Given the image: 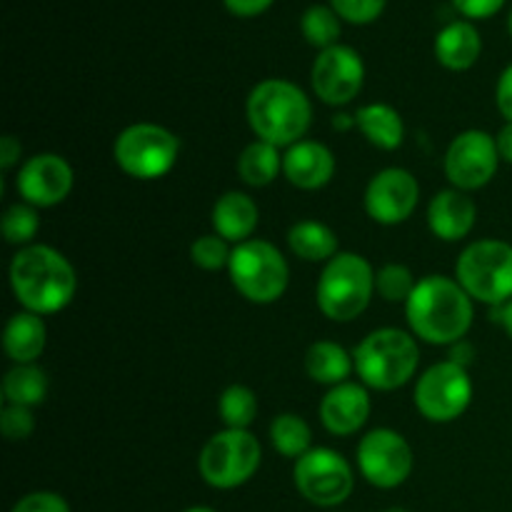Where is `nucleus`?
<instances>
[{"mask_svg": "<svg viewBox=\"0 0 512 512\" xmlns=\"http://www.w3.org/2000/svg\"><path fill=\"white\" fill-rule=\"evenodd\" d=\"M3 395L8 405H23V408H35L48 395V378L45 370L35 363L15 365L3 378Z\"/></svg>", "mask_w": 512, "mask_h": 512, "instance_id": "obj_27", "label": "nucleus"}, {"mask_svg": "<svg viewBox=\"0 0 512 512\" xmlns=\"http://www.w3.org/2000/svg\"><path fill=\"white\" fill-rule=\"evenodd\" d=\"M283 175L300 190H320L333 180L335 155L318 140H300L283 155Z\"/></svg>", "mask_w": 512, "mask_h": 512, "instance_id": "obj_18", "label": "nucleus"}, {"mask_svg": "<svg viewBox=\"0 0 512 512\" xmlns=\"http://www.w3.org/2000/svg\"><path fill=\"white\" fill-rule=\"evenodd\" d=\"M388 0H330V8L340 15V20L353 25H368L383 15Z\"/></svg>", "mask_w": 512, "mask_h": 512, "instance_id": "obj_34", "label": "nucleus"}, {"mask_svg": "<svg viewBox=\"0 0 512 512\" xmlns=\"http://www.w3.org/2000/svg\"><path fill=\"white\" fill-rule=\"evenodd\" d=\"M0 430H3L5 440L18 443V440H28L35 430L33 408H23V405H3L0 413Z\"/></svg>", "mask_w": 512, "mask_h": 512, "instance_id": "obj_35", "label": "nucleus"}, {"mask_svg": "<svg viewBox=\"0 0 512 512\" xmlns=\"http://www.w3.org/2000/svg\"><path fill=\"white\" fill-rule=\"evenodd\" d=\"M185 512H215L213 508H205V505H195V508H188Z\"/></svg>", "mask_w": 512, "mask_h": 512, "instance_id": "obj_45", "label": "nucleus"}, {"mask_svg": "<svg viewBox=\"0 0 512 512\" xmlns=\"http://www.w3.org/2000/svg\"><path fill=\"white\" fill-rule=\"evenodd\" d=\"M455 280L465 293L488 308L512 300V245L505 240H475L460 253Z\"/></svg>", "mask_w": 512, "mask_h": 512, "instance_id": "obj_6", "label": "nucleus"}, {"mask_svg": "<svg viewBox=\"0 0 512 512\" xmlns=\"http://www.w3.org/2000/svg\"><path fill=\"white\" fill-rule=\"evenodd\" d=\"M473 303L455 278L428 275L418 280V288L405 303V318L415 338L450 348L468 335L475 318Z\"/></svg>", "mask_w": 512, "mask_h": 512, "instance_id": "obj_2", "label": "nucleus"}, {"mask_svg": "<svg viewBox=\"0 0 512 512\" xmlns=\"http://www.w3.org/2000/svg\"><path fill=\"white\" fill-rule=\"evenodd\" d=\"M230 255H233V248L218 233L200 235L190 245V260H193V265L200 270H208V273L228 268Z\"/></svg>", "mask_w": 512, "mask_h": 512, "instance_id": "obj_33", "label": "nucleus"}, {"mask_svg": "<svg viewBox=\"0 0 512 512\" xmlns=\"http://www.w3.org/2000/svg\"><path fill=\"white\" fill-rule=\"evenodd\" d=\"M310 83L313 93L325 105H348L358 98L365 83V63L360 53L350 45H333L328 50H320L310 70Z\"/></svg>", "mask_w": 512, "mask_h": 512, "instance_id": "obj_14", "label": "nucleus"}, {"mask_svg": "<svg viewBox=\"0 0 512 512\" xmlns=\"http://www.w3.org/2000/svg\"><path fill=\"white\" fill-rule=\"evenodd\" d=\"M210 218H213V230L220 238L240 245L253 238L260 223V210L250 195L240 193V190H228L215 200Z\"/></svg>", "mask_w": 512, "mask_h": 512, "instance_id": "obj_20", "label": "nucleus"}, {"mask_svg": "<svg viewBox=\"0 0 512 512\" xmlns=\"http://www.w3.org/2000/svg\"><path fill=\"white\" fill-rule=\"evenodd\" d=\"M113 158L130 178L158 180L178 163L180 140L158 123H135L115 138Z\"/></svg>", "mask_w": 512, "mask_h": 512, "instance_id": "obj_9", "label": "nucleus"}, {"mask_svg": "<svg viewBox=\"0 0 512 512\" xmlns=\"http://www.w3.org/2000/svg\"><path fill=\"white\" fill-rule=\"evenodd\" d=\"M355 370L353 353L333 340H318L305 353V373L313 383L335 388L340 383H348L350 373Z\"/></svg>", "mask_w": 512, "mask_h": 512, "instance_id": "obj_24", "label": "nucleus"}, {"mask_svg": "<svg viewBox=\"0 0 512 512\" xmlns=\"http://www.w3.org/2000/svg\"><path fill=\"white\" fill-rule=\"evenodd\" d=\"M415 408L430 423H453L473 403V380L468 368L443 360L425 370L415 383Z\"/></svg>", "mask_w": 512, "mask_h": 512, "instance_id": "obj_11", "label": "nucleus"}, {"mask_svg": "<svg viewBox=\"0 0 512 512\" xmlns=\"http://www.w3.org/2000/svg\"><path fill=\"white\" fill-rule=\"evenodd\" d=\"M73 180V168L63 155L38 153L20 165L15 190L33 208H53L68 198Z\"/></svg>", "mask_w": 512, "mask_h": 512, "instance_id": "obj_16", "label": "nucleus"}, {"mask_svg": "<svg viewBox=\"0 0 512 512\" xmlns=\"http://www.w3.org/2000/svg\"><path fill=\"white\" fill-rule=\"evenodd\" d=\"M473 358H475V348L465 338L458 340V343H453L448 348V360L450 363L460 365V368H468V365L473 363Z\"/></svg>", "mask_w": 512, "mask_h": 512, "instance_id": "obj_41", "label": "nucleus"}, {"mask_svg": "<svg viewBox=\"0 0 512 512\" xmlns=\"http://www.w3.org/2000/svg\"><path fill=\"white\" fill-rule=\"evenodd\" d=\"M420 185L405 168H383L365 188V213L380 225H400L415 213Z\"/></svg>", "mask_w": 512, "mask_h": 512, "instance_id": "obj_15", "label": "nucleus"}, {"mask_svg": "<svg viewBox=\"0 0 512 512\" xmlns=\"http://www.w3.org/2000/svg\"><path fill=\"white\" fill-rule=\"evenodd\" d=\"M383 512H410V510H405V508H388V510H383Z\"/></svg>", "mask_w": 512, "mask_h": 512, "instance_id": "obj_46", "label": "nucleus"}, {"mask_svg": "<svg viewBox=\"0 0 512 512\" xmlns=\"http://www.w3.org/2000/svg\"><path fill=\"white\" fill-rule=\"evenodd\" d=\"M370 395L363 383H340L320 400V423L340 438L355 435L370 418Z\"/></svg>", "mask_w": 512, "mask_h": 512, "instance_id": "obj_17", "label": "nucleus"}, {"mask_svg": "<svg viewBox=\"0 0 512 512\" xmlns=\"http://www.w3.org/2000/svg\"><path fill=\"white\" fill-rule=\"evenodd\" d=\"M355 128L370 145L380 150H398L405 140V123L388 103H368L355 113Z\"/></svg>", "mask_w": 512, "mask_h": 512, "instance_id": "obj_23", "label": "nucleus"}, {"mask_svg": "<svg viewBox=\"0 0 512 512\" xmlns=\"http://www.w3.org/2000/svg\"><path fill=\"white\" fill-rule=\"evenodd\" d=\"M355 455H358L360 475L373 488H400L413 473V448L393 428L370 430L358 443Z\"/></svg>", "mask_w": 512, "mask_h": 512, "instance_id": "obj_12", "label": "nucleus"}, {"mask_svg": "<svg viewBox=\"0 0 512 512\" xmlns=\"http://www.w3.org/2000/svg\"><path fill=\"white\" fill-rule=\"evenodd\" d=\"M498 165V143H495V135L485 133V130H465V133L455 135L443 160L445 178L463 193L485 188L498 173Z\"/></svg>", "mask_w": 512, "mask_h": 512, "instance_id": "obj_13", "label": "nucleus"}, {"mask_svg": "<svg viewBox=\"0 0 512 512\" xmlns=\"http://www.w3.org/2000/svg\"><path fill=\"white\" fill-rule=\"evenodd\" d=\"M10 512H70L68 500L50 490H35L23 495Z\"/></svg>", "mask_w": 512, "mask_h": 512, "instance_id": "obj_36", "label": "nucleus"}, {"mask_svg": "<svg viewBox=\"0 0 512 512\" xmlns=\"http://www.w3.org/2000/svg\"><path fill=\"white\" fill-rule=\"evenodd\" d=\"M293 483L308 503L318 508H338L353 495L355 473L338 450L313 448L295 460Z\"/></svg>", "mask_w": 512, "mask_h": 512, "instance_id": "obj_10", "label": "nucleus"}, {"mask_svg": "<svg viewBox=\"0 0 512 512\" xmlns=\"http://www.w3.org/2000/svg\"><path fill=\"white\" fill-rule=\"evenodd\" d=\"M495 143H498L500 160L512 165V123H505L503 128H500V133L495 135Z\"/></svg>", "mask_w": 512, "mask_h": 512, "instance_id": "obj_42", "label": "nucleus"}, {"mask_svg": "<svg viewBox=\"0 0 512 512\" xmlns=\"http://www.w3.org/2000/svg\"><path fill=\"white\" fill-rule=\"evenodd\" d=\"M455 10L460 15L470 20H485V18H493L500 8L505 5V0H453Z\"/></svg>", "mask_w": 512, "mask_h": 512, "instance_id": "obj_37", "label": "nucleus"}, {"mask_svg": "<svg viewBox=\"0 0 512 512\" xmlns=\"http://www.w3.org/2000/svg\"><path fill=\"white\" fill-rule=\"evenodd\" d=\"M493 320H495V323L503 325L505 333H508V338L512 340V300H510V303L493 308Z\"/></svg>", "mask_w": 512, "mask_h": 512, "instance_id": "obj_43", "label": "nucleus"}, {"mask_svg": "<svg viewBox=\"0 0 512 512\" xmlns=\"http://www.w3.org/2000/svg\"><path fill=\"white\" fill-rule=\"evenodd\" d=\"M218 413L220 420L225 423V428L233 430H248L253 425V420L258 418V395L248 385H228V388L220 393L218 400Z\"/></svg>", "mask_w": 512, "mask_h": 512, "instance_id": "obj_29", "label": "nucleus"}, {"mask_svg": "<svg viewBox=\"0 0 512 512\" xmlns=\"http://www.w3.org/2000/svg\"><path fill=\"white\" fill-rule=\"evenodd\" d=\"M418 288L413 270L403 263H385L375 270V293L388 303H408L410 295Z\"/></svg>", "mask_w": 512, "mask_h": 512, "instance_id": "obj_32", "label": "nucleus"}, {"mask_svg": "<svg viewBox=\"0 0 512 512\" xmlns=\"http://www.w3.org/2000/svg\"><path fill=\"white\" fill-rule=\"evenodd\" d=\"M260 463H263L260 440L250 430L225 428L203 445L198 470L210 488L235 490L258 473Z\"/></svg>", "mask_w": 512, "mask_h": 512, "instance_id": "obj_8", "label": "nucleus"}, {"mask_svg": "<svg viewBox=\"0 0 512 512\" xmlns=\"http://www.w3.org/2000/svg\"><path fill=\"white\" fill-rule=\"evenodd\" d=\"M375 295V270L363 255L338 253L323 265L318 290V308L335 323L360 318Z\"/></svg>", "mask_w": 512, "mask_h": 512, "instance_id": "obj_5", "label": "nucleus"}, {"mask_svg": "<svg viewBox=\"0 0 512 512\" xmlns=\"http://www.w3.org/2000/svg\"><path fill=\"white\" fill-rule=\"evenodd\" d=\"M273 3L275 0H223L225 8L233 15H238V18H255V15H263Z\"/></svg>", "mask_w": 512, "mask_h": 512, "instance_id": "obj_39", "label": "nucleus"}, {"mask_svg": "<svg viewBox=\"0 0 512 512\" xmlns=\"http://www.w3.org/2000/svg\"><path fill=\"white\" fill-rule=\"evenodd\" d=\"M20 153H23V148H20L18 138L3 135L0 138V170H10L15 163H20Z\"/></svg>", "mask_w": 512, "mask_h": 512, "instance_id": "obj_40", "label": "nucleus"}, {"mask_svg": "<svg viewBox=\"0 0 512 512\" xmlns=\"http://www.w3.org/2000/svg\"><path fill=\"white\" fill-rule=\"evenodd\" d=\"M508 33L512 35V10H510V15H508Z\"/></svg>", "mask_w": 512, "mask_h": 512, "instance_id": "obj_47", "label": "nucleus"}, {"mask_svg": "<svg viewBox=\"0 0 512 512\" xmlns=\"http://www.w3.org/2000/svg\"><path fill=\"white\" fill-rule=\"evenodd\" d=\"M355 373L365 388L398 390L415 378L420 365V348L415 335L400 328H378L353 350Z\"/></svg>", "mask_w": 512, "mask_h": 512, "instance_id": "obj_4", "label": "nucleus"}, {"mask_svg": "<svg viewBox=\"0 0 512 512\" xmlns=\"http://www.w3.org/2000/svg\"><path fill=\"white\" fill-rule=\"evenodd\" d=\"M333 128H335V130H350V128H355V115H345V113L335 115V118H333Z\"/></svg>", "mask_w": 512, "mask_h": 512, "instance_id": "obj_44", "label": "nucleus"}, {"mask_svg": "<svg viewBox=\"0 0 512 512\" xmlns=\"http://www.w3.org/2000/svg\"><path fill=\"white\" fill-rule=\"evenodd\" d=\"M475 218H478V205L458 188L440 190L428 205L430 233L445 243H458L468 238L470 230L475 228Z\"/></svg>", "mask_w": 512, "mask_h": 512, "instance_id": "obj_19", "label": "nucleus"}, {"mask_svg": "<svg viewBox=\"0 0 512 512\" xmlns=\"http://www.w3.org/2000/svg\"><path fill=\"white\" fill-rule=\"evenodd\" d=\"M228 273L235 290L255 305H270L280 300L290 283L288 260L263 238H250L235 245Z\"/></svg>", "mask_w": 512, "mask_h": 512, "instance_id": "obj_7", "label": "nucleus"}, {"mask_svg": "<svg viewBox=\"0 0 512 512\" xmlns=\"http://www.w3.org/2000/svg\"><path fill=\"white\" fill-rule=\"evenodd\" d=\"M300 30L313 48L328 50L340 40V15L330 5H310L300 15Z\"/></svg>", "mask_w": 512, "mask_h": 512, "instance_id": "obj_30", "label": "nucleus"}, {"mask_svg": "<svg viewBox=\"0 0 512 512\" xmlns=\"http://www.w3.org/2000/svg\"><path fill=\"white\" fill-rule=\"evenodd\" d=\"M480 53H483V38L468 20H453L435 35V58L453 73L473 68Z\"/></svg>", "mask_w": 512, "mask_h": 512, "instance_id": "obj_21", "label": "nucleus"}, {"mask_svg": "<svg viewBox=\"0 0 512 512\" xmlns=\"http://www.w3.org/2000/svg\"><path fill=\"white\" fill-rule=\"evenodd\" d=\"M10 290L23 310L35 315H53L68 308L78 290L73 263L50 245L20 248L10 260Z\"/></svg>", "mask_w": 512, "mask_h": 512, "instance_id": "obj_1", "label": "nucleus"}, {"mask_svg": "<svg viewBox=\"0 0 512 512\" xmlns=\"http://www.w3.org/2000/svg\"><path fill=\"white\" fill-rule=\"evenodd\" d=\"M283 173V155L280 148L265 140H253L245 145L238 158V175L245 185L265 188Z\"/></svg>", "mask_w": 512, "mask_h": 512, "instance_id": "obj_26", "label": "nucleus"}, {"mask_svg": "<svg viewBox=\"0 0 512 512\" xmlns=\"http://www.w3.org/2000/svg\"><path fill=\"white\" fill-rule=\"evenodd\" d=\"M270 443L283 458L298 460L313 450V430L300 415L283 413L270 423Z\"/></svg>", "mask_w": 512, "mask_h": 512, "instance_id": "obj_28", "label": "nucleus"}, {"mask_svg": "<svg viewBox=\"0 0 512 512\" xmlns=\"http://www.w3.org/2000/svg\"><path fill=\"white\" fill-rule=\"evenodd\" d=\"M495 103L505 123H512V63L500 73L498 88H495Z\"/></svg>", "mask_w": 512, "mask_h": 512, "instance_id": "obj_38", "label": "nucleus"}, {"mask_svg": "<svg viewBox=\"0 0 512 512\" xmlns=\"http://www.w3.org/2000/svg\"><path fill=\"white\" fill-rule=\"evenodd\" d=\"M288 245L293 250L295 258L305 260V263H328L338 250V235L330 225L320 223V220H300L288 230Z\"/></svg>", "mask_w": 512, "mask_h": 512, "instance_id": "obj_25", "label": "nucleus"}, {"mask_svg": "<svg viewBox=\"0 0 512 512\" xmlns=\"http://www.w3.org/2000/svg\"><path fill=\"white\" fill-rule=\"evenodd\" d=\"M45 340H48V328L43 323V315L23 310L5 323L3 350L15 365L35 363L43 355Z\"/></svg>", "mask_w": 512, "mask_h": 512, "instance_id": "obj_22", "label": "nucleus"}, {"mask_svg": "<svg viewBox=\"0 0 512 512\" xmlns=\"http://www.w3.org/2000/svg\"><path fill=\"white\" fill-rule=\"evenodd\" d=\"M248 123L258 140L273 143L278 148L305 140L313 123V105L300 85L285 78L260 80L248 95Z\"/></svg>", "mask_w": 512, "mask_h": 512, "instance_id": "obj_3", "label": "nucleus"}, {"mask_svg": "<svg viewBox=\"0 0 512 512\" xmlns=\"http://www.w3.org/2000/svg\"><path fill=\"white\" fill-rule=\"evenodd\" d=\"M0 228H3V238L10 245H18V248H28L33 245V238L38 235L40 218L38 208L28 203H13L5 208L3 220H0Z\"/></svg>", "mask_w": 512, "mask_h": 512, "instance_id": "obj_31", "label": "nucleus"}]
</instances>
